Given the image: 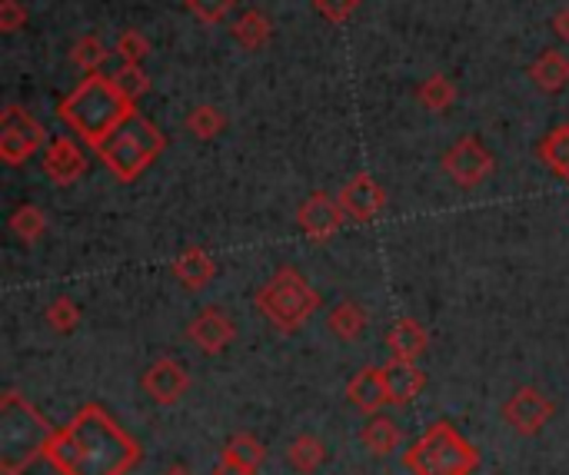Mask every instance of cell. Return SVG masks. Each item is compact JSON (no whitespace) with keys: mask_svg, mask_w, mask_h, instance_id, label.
Returning <instances> with one entry per match:
<instances>
[{"mask_svg":"<svg viewBox=\"0 0 569 475\" xmlns=\"http://www.w3.org/2000/svg\"><path fill=\"white\" fill-rule=\"evenodd\" d=\"M141 459V442L100 402H87L68 426H60L44 455L57 475H126Z\"/></svg>","mask_w":569,"mask_h":475,"instance_id":"1","label":"cell"},{"mask_svg":"<svg viewBox=\"0 0 569 475\" xmlns=\"http://www.w3.org/2000/svg\"><path fill=\"white\" fill-rule=\"evenodd\" d=\"M131 113H134V103L104 74L84 77L81 87L71 97H63L60 103V120L71 130H77L90 147H100Z\"/></svg>","mask_w":569,"mask_h":475,"instance_id":"2","label":"cell"},{"mask_svg":"<svg viewBox=\"0 0 569 475\" xmlns=\"http://www.w3.org/2000/svg\"><path fill=\"white\" fill-rule=\"evenodd\" d=\"M53 433L57 429L21 392H4L0 399V475H24L47 455Z\"/></svg>","mask_w":569,"mask_h":475,"instance_id":"3","label":"cell"},{"mask_svg":"<svg viewBox=\"0 0 569 475\" xmlns=\"http://www.w3.org/2000/svg\"><path fill=\"white\" fill-rule=\"evenodd\" d=\"M167 147V137L164 133L141 113H131L126 117L110 137L97 147V157L100 163L123 183L137 180Z\"/></svg>","mask_w":569,"mask_h":475,"instance_id":"4","label":"cell"},{"mask_svg":"<svg viewBox=\"0 0 569 475\" xmlns=\"http://www.w3.org/2000/svg\"><path fill=\"white\" fill-rule=\"evenodd\" d=\"M403 462L413 475H473L480 452L450 423H433L407 452Z\"/></svg>","mask_w":569,"mask_h":475,"instance_id":"5","label":"cell"},{"mask_svg":"<svg viewBox=\"0 0 569 475\" xmlns=\"http://www.w3.org/2000/svg\"><path fill=\"white\" fill-rule=\"evenodd\" d=\"M316 306H320V293L293 266H280L257 293L261 316L270 319L280 332H296L316 313Z\"/></svg>","mask_w":569,"mask_h":475,"instance_id":"6","label":"cell"},{"mask_svg":"<svg viewBox=\"0 0 569 475\" xmlns=\"http://www.w3.org/2000/svg\"><path fill=\"white\" fill-rule=\"evenodd\" d=\"M47 147V130L17 103L0 113V160L8 167H21L37 150Z\"/></svg>","mask_w":569,"mask_h":475,"instance_id":"7","label":"cell"},{"mask_svg":"<svg viewBox=\"0 0 569 475\" xmlns=\"http://www.w3.org/2000/svg\"><path fill=\"white\" fill-rule=\"evenodd\" d=\"M493 154L483 147V141L480 137H463L460 144H453L450 150H447V157H443V170H447V176L457 183V186H463V190H476V186H483L489 176H493Z\"/></svg>","mask_w":569,"mask_h":475,"instance_id":"8","label":"cell"},{"mask_svg":"<svg viewBox=\"0 0 569 475\" xmlns=\"http://www.w3.org/2000/svg\"><path fill=\"white\" fill-rule=\"evenodd\" d=\"M503 419L510 423L520 436H536L549 419H553V402L533 389V386H520L503 405Z\"/></svg>","mask_w":569,"mask_h":475,"instance_id":"9","label":"cell"},{"mask_svg":"<svg viewBox=\"0 0 569 475\" xmlns=\"http://www.w3.org/2000/svg\"><path fill=\"white\" fill-rule=\"evenodd\" d=\"M337 199H340L343 214H347L350 220H356V223L376 220L379 214L387 210V190L379 186L370 173H356V176H350V180L340 186Z\"/></svg>","mask_w":569,"mask_h":475,"instance_id":"10","label":"cell"},{"mask_svg":"<svg viewBox=\"0 0 569 475\" xmlns=\"http://www.w3.org/2000/svg\"><path fill=\"white\" fill-rule=\"evenodd\" d=\"M343 220L347 214L340 199H334L330 193H310L296 210V223L310 240H330L343 227Z\"/></svg>","mask_w":569,"mask_h":475,"instance_id":"11","label":"cell"},{"mask_svg":"<svg viewBox=\"0 0 569 475\" xmlns=\"http://www.w3.org/2000/svg\"><path fill=\"white\" fill-rule=\"evenodd\" d=\"M186 336H190V343H194L201 353L217 356V353H223L233 343L237 329H233V322H230V316L223 309L210 306V309H204V313H197L194 319H190Z\"/></svg>","mask_w":569,"mask_h":475,"instance_id":"12","label":"cell"},{"mask_svg":"<svg viewBox=\"0 0 569 475\" xmlns=\"http://www.w3.org/2000/svg\"><path fill=\"white\" fill-rule=\"evenodd\" d=\"M44 173L57 183V186H71L84 176L87 170V157L84 150L71 141V137H53L44 147Z\"/></svg>","mask_w":569,"mask_h":475,"instance_id":"13","label":"cell"},{"mask_svg":"<svg viewBox=\"0 0 569 475\" xmlns=\"http://www.w3.org/2000/svg\"><path fill=\"white\" fill-rule=\"evenodd\" d=\"M141 386H144V392H147L157 405H173V402H180V399L186 395V389H190V373H186L183 363H177V360H157V363L144 373Z\"/></svg>","mask_w":569,"mask_h":475,"instance_id":"14","label":"cell"},{"mask_svg":"<svg viewBox=\"0 0 569 475\" xmlns=\"http://www.w3.org/2000/svg\"><path fill=\"white\" fill-rule=\"evenodd\" d=\"M347 399L356 405L363 413H379L384 405H390V389H387V379H384V366H363L350 386H347Z\"/></svg>","mask_w":569,"mask_h":475,"instance_id":"15","label":"cell"},{"mask_svg":"<svg viewBox=\"0 0 569 475\" xmlns=\"http://www.w3.org/2000/svg\"><path fill=\"white\" fill-rule=\"evenodd\" d=\"M384 379H387V389H390V405H407V402H413V399L423 392V386H426V373H423L416 363H410V360H394V356H390V363L384 366Z\"/></svg>","mask_w":569,"mask_h":475,"instance_id":"16","label":"cell"},{"mask_svg":"<svg viewBox=\"0 0 569 475\" xmlns=\"http://www.w3.org/2000/svg\"><path fill=\"white\" fill-rule=\"evenodd\" d=\"M173 277L186 290H204L217 277V263L207 249L194 246V249H186L173 259Z\"/></svg>","mask_w":569,"mask_h":475,"instance_id":"17","label":"cell"},{"mask_svg":"<svg viewBox=\"0 0 569 475\" xmlns=\"http://www.w3.org/2000/svg\"><path fill=\"white\" fill-rule=\"evenodd\" d=\"M387 346H390V356L394 360H410V363H416L423 353H426V346H429V336H426V329L416 322V319H397L394 326H390V332H387Z\"/></svg>","mask_w":569,"mask_h":475,"instance_id":"18","label":"cell"},{"mask_svg":"<svg viewBox=\"0 0 569 475\" xmlns=\"http://www.w3.org/2000/svg\"><path fill=\"white\" fill-rule=\"evenodd\" d=\"M530 81L546 94H559L569 84V57L559 50H543L540 60L530 66Z\"/></svg>","mask_w":569,"mask_h":475,"instance_id":"19","label":"cell"},{"mask_svg":"<svg viewBox=\"0 0 569 475\" xmlns=\"http://www.w3.org/2000/svg\"><path fill=\"white\" fill-rule=\"evenodd\" d=\"M360 446L370 455H390L400 446V426L390 416H370V423L360 429Z\"/></svg>","mask_w":569,"mask_h":475,"instance_id":"20","label":"cell"},{"mask_svg":"<svg viewBox=\"0 0 569 475\" xmlns=\"http://www.w3.org/2000/svg\"><path fill=\"white\" fill-rule=\"evenodd\" d=\"M536 154H540V160H543L562 183H569V123L549 130L546 137L540 141Z\"/></svg>","mask_w":569,"mask_h":475,"instance_id":"21","label":"cell"},{"mask_svg":"<svg viewBox=\"0 0 569 475\" xmlns=\"http://www.w3.org/2000/svg\"><path fill=\"white\" fill-rule=\"evenodd\" d=\"M270 37H274V24H270V17L261 14V11H246V14H240L237 24H233V40H237L243 50H264V47L270 44Z\"/></svg>","mask_w":569,"mask_h":475,"instance_id":"22","label":"cell"},{"mask_svg":"<svg viewBox=\"0 0 569 475\" xmlns=\"http://www.w3.org/2000/svg\"><path fill=\"white\" fill-rule=\"evenodd\" d=\"M324 462H327V446H324V439H316V436H310V433L296 436V439L287 446V465L296 468V472H303V475L316 472Z\"/></svg>","mask_w":569,"mask_h":475,"instance_id":"23","label":"cell"},{"mask_svg":"<svg viewBox=\"0 0 569 475\" xmlns=\"http://www.w3.org/2000/svg\"><path fill=\"white\" fill-rule=\"evenodd\" d=\"M327 326H330V332H334L337 339H343V343H353V339H360L363 329H366V313H363L360 303L343 300V303H337V306L330 309Z\"/></svg>","mask_w":569,"mask_h":475,"instance_id":"24","label":"cell"},{"mask_svg":"<svg viewBox=\"0 0 569 475\" xmlns=\"http://www.w3.org/2000/svg\"><path fill=\"white\" fill-rule=\"evenodd\" d=\"M416 100L426 107V110H433V113H443L447 107H453V100H457V87H453V81L450 77H443V74H433V77H426L423 84H420V90H416Z\"/></svg>","mask_w":569,"mask_h":475,"instance_id":"25","label":"cell"},{"mask_svg":"<svg viewBox=\"0 0 569 475\" xmlns=\"http://www.w3.org/2000/svg\"><path fill=\"white\" fill-rule=\"evenodd\" d=\"M223 126H227V117L214 103H197L194 110H190V117H186V130L194 133V137H201V141L220 137Z\"/></svg>","mask_w":569,"mask_h":475,"instance_id":"26","label":"cell"},{"mask_svg":"<svg viewBox=\"0 0 569 475\" xmlns=\"http://www.w3.org/2000/svg\"><path fill=\"white\" fill-rule=\"evenodd\" d=\"M223 455H230V459H237L240 465H246V468L257 472V468L264 465V459H267V449H264V442H261L257 436L240 433V436H233V439L227 442Z\"/></svg>","mask_w":569,"mask_h":475,"instance_id":"27","label":"cell"},{"mask_svg":"<svg viewBox=\"0 0 569 475\" xmlns=\"http://www.w3.org/2000/svg\"><path fill=\"white\" fill-rule=\"evenodd\" d=\"M47 230V220L37 207H31V203H24V207H17L11 214V233L24 243H37Z\"/></svg>","mask_w":569,"mask_h":475,"instance_id":"28","label":"cell"},{"mask_svg":"<svg viewBox=\"0 0 569 475\" xmlns=\"http://www.w3.org/2000/svg\"><path fill=\"white\" fill-rule=\"evenodd\" d=\"M110 81L117 84V90H120L126 100H131V103L150 90V77L144 74V66H141V63H123Z\"/></svg>","mask_w":569,"mask_h":475,"instance_id":"29","label":"cell"},{"mask_svg":"<svg viewBox=\"0 0 569 475\" xmlns=\"http://www.w3.org/2000/svg\"><path fill=\"white\" fill-rule=\"evenodd\" d=\"M107 57H110V53H107V47H104V40H100L97 34L81 37V40L74 44V50H71V60L81 66V71H90V74H97V66H104Z\"/></svg>","mask_w":569,"mask_h":475,"instance_id":"30","label":"cell"},{"mask_svg":"<svg viewBox=\"0 0 569 475\" xmlns=\"http://www.w3.org/2000/svg\"><path fill=\"white\" fill-rule=\"evenodd\" d=\"M47 326L53 329V332H74L77 326H81V309H77V303L74 300H68V296H60V300H53L50 306H47Z\"/></svg>","mask_w":569,"mask_h":475,"instance_id":"31","label":"cell"},{"mask_svg":"<svg viewBox=\"0 0 569 475\" xmlns=\"http://www.w3.org/2000/svg\"><path fill=\"white\" fill-rule=\"evenodd\" d=\"M113 53L123 57V63H141V60H147V53H150V40H147V34H141V31L131 27V31H123V34L117 37Z\"/></svg>","mask_w":569,"mask_h":475,"instance_id":"32","label":"cell"},{"mask_svg":"<svg viewBox=\"0 0 569 475\" xmlns=\"http://www.w3.org/2000/svg\"><path fill=\"white\" fill-rule=\"evenodd\" d=\"M186 4V11L194 14L201 24H220V21H227V14L233 11V4L237 0H183Z\"/></svg>","mask_w":569,"mask_h":475,"instance_id":"33","label":"cell"},{"mask_svg":"<svg viewBox=\"0 0 569 475\" xmlns=\"http://www.w3.org/2000/svg\"><path fill=\"white\" fill-rule=\"evenodd\" d=\"M313 8L320 11L330 24H347L356 14L360 0H313Z\"/></svg>","mask_w":569,"mask_h":475,"instance_id":"34","label":"cell"},{"mask_svg":"<svg viewBox=\"0 0 569 475\" xmlns=\"http://www.w3.org/2000/svg\"><path fill=\"white\" fill-rule=\"evenodd\" d=\"M27 24V11L21 8V0H0V31L14 34Z\"/></svg>","mask_w":569,"mask_h":475,"instance_id":"35","label":"cell"},{"mask_svg":"<svg viewBox=\"0 0 569 475\" xmlns=\"http://www.w3.org/2000/svg\"><path fill=\"white\" fill-rule=\"evenodd\" d=\"M214 475H253V468H246L237 459H230V455L220 452V462L214 465Z\"/></svg>","mask_w":569,"mask_h":475,"instance_id":"36","label":"cell"},{"mask_svg":"<svg viewBox=\"0 0 569 475\" xmlns=\"http://www.w3.org/2000/svg\"><path fill=\"white\" fill-rule=\"evenodd\" d=\"M553 34H556L559 40H569V8L559 11V14L553 17Z\"/></svg>","mask_w":569,"mask_h":475,"instance_id":"37","label":"cell"},{"mask_svg":"<svg viewBox=\"0 0 569 475\" xmlns=\"http://www.w3.org/2000/svg\"><path fill=\"white\" fill-rule=\"evenodd\" d=\"M164 475H194V472H190L186 465H180V462H177V465H170V468H167Z\"/></svg>","mask_w":569,"mask_h":475,"instance_id":"38","label":"cell"}]
</instances>
